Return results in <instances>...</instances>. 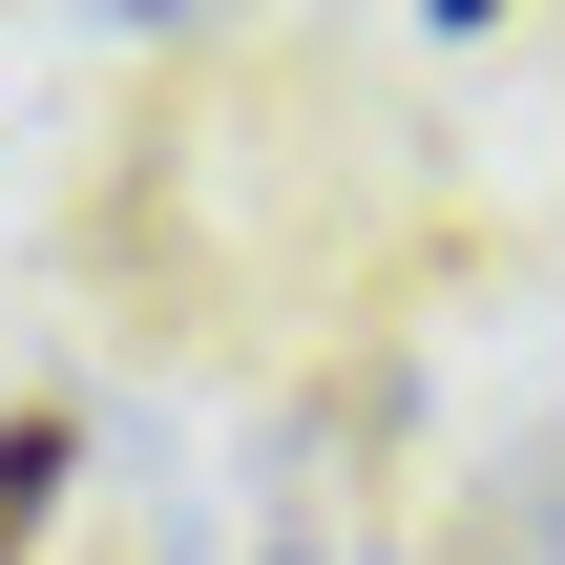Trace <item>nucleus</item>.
<instances>
[{"label":"nucleus","mask_w":565,"mask_h":565,"mask_svg":"<svg viewBox=\"0 0 565 565\" xmlns=\"http://www.w3.org/2000/svg\"><path fill=\"white\" fill-rule=\"evenodd\" d=\"M63 461H84V419H63V398H21V419H0V565L42 545V503H63Z\"/></svg>","instance_id":"obj_1"}]
</instances>
